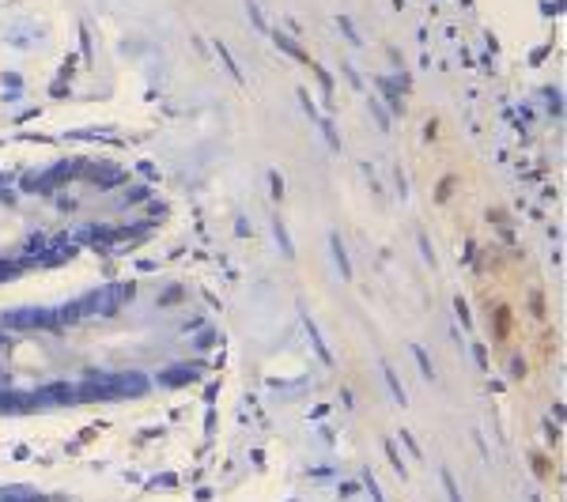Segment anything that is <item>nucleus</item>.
Listing matches in <instances>:
<instances>
[{"mask_svg": "<svg viewBox=\"0 0 567 502\" xmlns=\"http://www.w3.org/2000/svg\"><path fill=\"white\" fill-rule=\"evenodd\" d=\"M141 205L130 175L99 163L0 175V280L133 239Z\"/></svg>", "mask_w": 567, "mask_h": 502, "instance_id": "f03ea898", "label": "nucleus"}, {"mask_svg": "<svg viewBox=\"0 0 567 502\" xmlns=\"http://www.w3.org/2000/svg\"><path fill=\"white\" fill-rule=\"evenodd\" d=\"M200 322L159 287L0 314V416L80 408L178 386L197 367Z\"/></svg>", "mask_w": 567, "mask_h": 502, "instance_id": "f257e3e1", "label": "nucleus"}]
</instances>
